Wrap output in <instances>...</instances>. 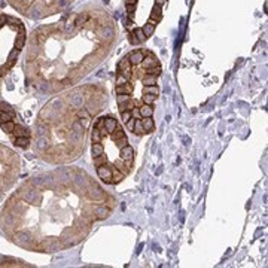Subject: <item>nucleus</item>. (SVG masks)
Masks as SVG:
<instances>
[{
    "instance_id": "nucleus-38",
    "label": "nucleus",
    "mask_w": 268,
    "mask_h": 268,
    "mask_svg": "<svg viewBox=\"0 0 268 268\" xmlns=\"http://www.w3.org/2000/svg\"><path fill=\"white\" fill-rule=\"evenodd\" d=\"M131 116H133V118H136V119L142 118V116H140V110H139V107H137V106L131 110Z\"/></svg>"
},
{
    "instance_id": "nucleus-3",
    "label": "nucleus",
    "mask_w": 268,
    "mask_h": 268,
    "mask_svg": "<svg viewBox=\"0 0 268 268\" xmlns=\"http://www.w3.org/2000/svg\"><path fill=\"white\" fill-rule=\"evenodd\" d=\"M143 58H145V54H143V51H134V52H131V54H130V57H128V60H130L131 66H137V64H142Z\"/></svg>"
},
{
    "instance_id": "nucleus-41",
    "label": "nucleus",
    "mask_w": 268,
    "mask_h": 268,
    "mask_svg": "<svg viewBox=\"0 0 268 268\" xmlns=\"http://www.w3.org/2000/svg\"><path fill=\"white\" fill-rule=\"evenodd\" d=\"M130 42H131L133 45H139V43H140V42H139V39H137L136 36H134L133 33H131V36H130Z\"/></svg>"
},
{
    "instance_id": "nucleus-31",
    "label": "nucleus",
    "mask_w": 268,
    "mask_h": 268,
    "mask_svg": "<svg viewBox=\"0 0 268 268\" xmlns=\"http://www.w3.org/2000/svg\"><path fill=\"white\" fill-rule=\"evenodd\" d=\"M155 98H157V95H152V94H145V95L142 97V101H143L145 104H152V103L155 101Z\"/></svg>"
},
{
    "instance_id": "nucleus-14",
    "label": "nucleus",
    "mask_w": 268,
    "mask_h": 268,
    "mask_svg": "<svg viewBox=\"0 0 268 268\" xmlns=\"http://www.w3.org/2000/svg\"><path fill=\"white\" fill-rule=\"evenodd\" d=\"M116 92L118 94H133V85L125 83V85H116Z\"/></svg>"
},
{
    "instance_id": "nucleus-6",
    "label": "nucleus",
    "mask_w": 268,
    "mask_h": 268,
    "mask_svg": "<svg viewBox=\"0 0 268 268\" xmlns=\"http://www.w3.org/2000/svg\"><path fill=\"white\" fill-rule=\"evenodd\" d=\"M104 128H106V131H107V134H112L116 128H118V122H116V119L115 118H112V116H106L104 118Z\"/></svg>"
},
{
    "instance_id": "nucleus-13",
    "label": "nucleus",
    "mask_w": 268,
    "mask_h": 268,
    "mask_svg": "<svg viewBox=\"0 0 268 268\" xmlns=\"http://www.w3.org/2000/svg\"><path fill=\"white\" fill-rule=\"evenodd\" d=\"M124 173H121L115 165L112 167V183H119V182H122V179H124Z\"/></svg>"
},
{
    "instance_id": "nucleus-39",
    "label": "nucleus",
    "mask_w": 268,
    "mask_h": 268,
    "mask_svg": "<svg viewBox=\"0 0 268 268\" xmlns=\"http://www.w3.org/2000/svg\"><path fill=\"white\" fill-rule=\"evenodd\" d=\"M134 11H136V5H127V12H128V15L133 18V15H134Z\"/></svg>"
},
{
    "instance_id": "nucleus-43",
    "label": "nucleus",
    "mask_w": 268,
    "mask_h": 268,
    "mask_svg": "<svg viewBox=\"0 0 268 268\" xmlns=\"http://www.w3.org/2000/svg\"><path fill=\"white\" fill-rule=\"evenodd\" d=\"M125 3H127V5H136L137 0H125Z\"/></svg>"
},
{
    "instance_id": "nucleus-44",
    "label": "nucleus",
    "mask_w": 268,
    "mask_h": 268,
    "mask_svg": "<svg viewBox=\"0 0 268 268\" xmlns=\"http://www.w3.org/2000/svg\"><path fill=\"white\" fill-rule=\"evenodd\" d=\"M5 21H6V17H0V26H3Z\"/></svg>"
},
{
    "instance_id": "nucleus-33",
    "label": "nucleus",
    "mask_w": 268,
    "mask_h": 268,
    "mask_svg": "<svg viewBox=\"0 0 268 268\" xmlns=\"http://www.w3.org/2000/svg\"><path fill=\"white\" fill-rule=\"evenodd\" d=\"M128 100H131V95L130 94H118V103L121 104V103H125V101H128Z\"/></svg>"
},
{
    "instance_id": "nucleus-1",
    "label": "nucleus",
    "mask_w": 268,
    "mask_h": 268,
    "mask_svg": "<svg viewBox=\"0 0 268 268\" xmlns=\"http://www.w3.org/2000/svg\"><path fill=\"white\" fill-rule=\"evenodd\" d=\"M97 174H98V177H100L103 182L112 183V165H109V164L100 165V167L97 168Z\"/></svg>"
},
{
    "instance_id": "nucleus-20",
    "label": "nucleus",
    "mask_w": 268,
    "mask_h": 268,
    "mask_svg": "<svg viewBox=\"0 0 268 268\" xmlns=\"http://www.w3.org/2000/svg\"><path fill=\"white\" fill-rule=\"evenodd\" d=\"M29 143H30L29 137H17V139H15V145H17L18 148H23V149H26V148L29 146Z\"/></svg>"
},
{
    "instance_id": "nucleus-19",
    "label": "nucleus",
    "mask_w": 268,
    "mask_h": 268,
    "mask_svg": "<svg viewBox=\"0 0 268 268\" xmlns=\"http://www.w3.org/2000/svg\"><path fill=\"white\" fill-rule=\"evenodd\" d=\"M142 83L146 85H157V76H151V75H145L142 79Z\"/></svg>"
},
{
    "instance_id": "nucleus-2",
    "label": "nucleus",
    "mask_w": 268,
    "mask_h": 268,
    "mask_svg": "<svg viewBox=\"0 0 268 268\" xmlns=\"http://www.w3.org/2000/svg\"><path fill=\"white\" fill-rule=\"evenodd\" d=\"M110 212H112V209L107 207V206H95V207H92L94 217H95V219H100V220L109 217V216H110Z\"/></svg>"
},
{
    "instance_id": "nucleus-30",
    "label": "nucleus",
    "mask_w": 268,
    "mask_h": 268,
    "mask_svg": "<svg viewBox=\"0 0 268 268\" xmlns=\"http://www.w3.org/2000/svg\"><path fill=\"white\" fill-rule=\"evenodd\" d=\"M133 34L139 39V42H143V40L146 39V36H145V33H143V30H142V29H134Z\"/></svg>"
},
{
    "instance_id": "nucleus-27",
    "label": "nucleus",
    "mask_w": 268,
    "mask_h": 268,
    "mask_svg": "<svg viewBox=\"0 0 268 268\" xmlns=\"http://www.w3.org/2000/svg\"><path fill=\"white\" fill-rule=\"evenodd\" d=\"M136 134H143L145 130H143V125H142V119H136V122H134V130H133Z\"/></svg>"
},
{
    "instance_id": "nucleus-36",
    "label": "nucleus",
    "mask_w": 268,
    "mask_h": 268,
    "mask_svg": "<svg viewBox=\"0 0 268 268\" xmlns=\"http://www.w3.org/2000/svg\"><path fill=\"white\" fill-rule=\"evenodd\" d=\"M134 122H136V118H133V116H131V118L125 122V124H127V128H128L130 131H133V130H134Z\"/></svg>"
},
{
    "instance_id": "nucleus-17",
    "label": "nucleus",
    "mask_w": 268,
    "mask_h": 268,
    "mask_svg": "<svg viewBox=\"0 0 268 268\" xmlns=\"http://www.w3.org/2000/svg\"><path fill=\"white\" fill-rule=\"evenodd\" d=\"M12 116H14V112L11 113V112H6V110H0V124L12 121Z\"/></svg>"
},
{
    "instance_id": "nucleus-8",
    "label": "nucleus",
    "mask_w": 268,
    "mask_h": 268,
    "mask_svg": "<svg viewBox=\"0 0 268 268\" xmlns=\"http://www.w3.org/2000/svg\"><path fill=\"white\" fill-rule=\"evenodd\" d=\"M139 110H140V116L142 118H148V116H152L154 115V107H152V104H142L140 107H139Z\"/></svg>"
},
{
    "instance_id": "nucleus-26",
    "label": "nucleus",
    "mask_w": 268,
    "mask_h": 268,
    "mask_svg": "<svg viewBox=\"0 0 268 268\" xmlns=\"http://www.w3.org/2000/svg\"><path fill=\"white\" fill-rule=\"evenodd\" d=\"M0 127H2V130L5 131V133H12L14 131V127H15V124L12 122V121H8V122H3V124H0Z\"/></svg>"
},
{
    "instance_id": "nucleus-24",
    "label": "nucleus",
    "mask_w": 268,
    "mask_h": 268,
    "mask_svg": "<svg viewBox=\"0 0 268 268\" xmlns=\"http://www.w3.org/2000/svg\"><path fill=\"white\" fill-rule=\"evenodd\" d=\"M101 154H104L103 145H101V143H94V145H92V155H94V157H98V155H101Z\"/></svg>"
},
{
    "instance_id": "nucleus-32",
    "label": "nucleus",
    "mask_w": 268,
    "mask_h": 268,
    "mask_svg": "<svg viewBox=\"0 0 268 268\" xmlns=\"http://www.w3.org/2000/svg\"><path fill=\"white\" fill-rule=\"evenodd\" d=\"M78 118H81V119H89V113H88V110L86 109H81V110H78Z\"/></svg>"
},
{
    "instance_id": "nucleus-11",
    "label": "nucleus",
    "mask_w": 268,
    "mask_h": 268,
    "mask_svg": "<svg viewBox=\"0 0 268 268\" xmlns=\"http://www.w3.org/2000/svg\"><path fill=\"white\" fill-rule=\"evenodd\" d=\"M137 104H139L137 101H134V100L131 98V100H128V101H125V103H121V104H119V110H121V112H127V110L131 112Z\"/></svg>"
},
{
    "instance_id": "nucleus-23",
    "label": "nucleus",
    "mask_w": 268,
    "mask_h": 268,
    "mask_svg": "<svg viewBox=\"0 0 268 268\" xmlns=\"http://www.w3.org/2000/svg\"><path fill=\"white\" fill-rule=\"evenodd\" d=\"M86 21H88V15H86V14H81V15H78V17H76V20H75V26H76V27H81V26H83Z\"/></svg>"
},
{
    "instance_id": "nucleus-40",
    "label": "nucleus",
    "mask_w": 268,
    "mask_h": 268,
    "mask_svg": "<svg viewBox=\"0 0 268 268\" xmlns=\"http://www.w3.org/2000/svg\"><path fill=\"white\" fill-rule=\"evenodd\" d=\"M121 116H122V121H124V122H127V121L131 118V112H130V110H127V112H121Z\"/></svg>"
},
{
    "instance_id": "nucleus-29",
    "label": "nucleus",
    "mask_w": 268,
    "mask_h": 268,
    "mask_svg": "<svg viewBox=\"0 0 268 268\" xmlns=\"http://www.w3.org/2000/svg\"><path fill=\"white\" fill-rule=\"evenodd\" d=\"M124 136H125V133L122 131V128H116V130L112 133V139H113L115 142H116V140H119V139H121V137H124Z\"/></svg>"
},
{
    "instance_id": "nucleus-10",
    "label": "nucleus",
    "mask_w": 268,
    "mask_h": 268,
    "mask_svg": "<svg viewBox=\"0 0 268 268\" xmlns=\"http://www.w3.org/2000/svg\"><path fill=\"white\" fill-rule=\"evenodd\" d=\"M17 137H29V130L26 128V127H23V125H15L14 127V131H12Z\"/></svg>"
},
{
    "instance_id": "nucleus-4",
    "label": "nucleus",
    "mask_w": 268,
    "mask_h": 268,
    "mask_svg": "<svg viewBox=\"0 0 268 268\" xmlns=\"http://www.w3.org/2000/svg\"><path fill=\"white\" fill-rule=\"evenodd\" d=\"M119 72H121V75H124V76H127V78L131 76L133 70H131V63H130L128 58H124V60L119 63Z\"/></svg>"
},
{
    "instance_id": "nucleus-9",
    "label": "nucleus",
    "mask_w": 268,
    "mask_h": 268,
    "mask_svg": "<svg viewBox=\"0 0 268 268\" xmlns=\"http://www.w3.org/2000/svg\"><path fill=\"white\" fill-rule=\"evenodd\" d=\"M121 158L122 160H133L134 158V149L131 148V146H124L122 149H121Z\"/></svg>"
},
{
    "instance_id": "nucleus-35",
    "label": "nucleus",
    "mask_w": 268,
    "mask_h": 268,
    "mask_svg": "<svg viewBox=\"0 0 268 268\" xmlns=\"http://www.w3.org/2000/svg\"><path fill=\"white\" fill-rule=\"evenodd\" d=\"M127 143H128V140H127V137L124 136V137H121L119 140H116V145H118V148L119 149H122L124 146H127Z\"/></svg>"
},
{
    "instance_id": "nucleus-22",
    "label": "nucleus",
    "mask_w": 268,
    "mask_h": 268,
    "mask_svg": "<svg viewBox=\"0 0 268 268\" xmlns=\"http://www.w3.org/2000/svg\"><path fill=\"white\" fill-rule=\"evenodd\" d=\"M143 91H145V94H152V95H158L160 94V88L157 85H146Z\"/></svg>"
},
{
    "instance_id": "nucleus-37",
    "label": "nucleus",
    "mask_w": 268,
    "mask_h": 268,
    "mask_svg": "<svg viewBox=\"0 0 268 268\" xmlns=\"http://www.w3.org/2000/svg\"><path fill=\"white\" fill-rule=\"evenodd\" d=\"M94 128H97V130H103V128H104V118H100V119L95 122Z\"/></svg>"
},
{
    "instance_id": "nucleus-42",
    "label": "nucleus",
    "mask_w": 268,
    "mask_h": 268,
    "mask_svg": "<svg viewBox=\"0 0 268 268\" xmlns=\"http://www.w3.org/2000/svg\"><path fill=\"white\" fill-rule=\"evenodd\" d=\"M165 2H167V0H155V5H157V6H163Z\"/></svg>"
},
{
    "instance_id": "nucleus-21",
    "label": "nucleus",
    "mask_w": 268,
    "mask_h": 268,
    "mask_svg": "<svg viewBox=\"0 0 268 268\" xmlns=\"http://www.w3.org/2000/svg\"><path fill=\"white\" fill-rule=\"evenodd\" d=\"M143 33H145V36L146 37H149V36H152L154 34V31H155V26L154 24H151V23H148V24H145L143 26Z\"/></svg>"
},
{
    "instance_id": "nucleus-16",
    "label": "nucleus",
    "mask_w": 268,
    "mask_h": 268,
    "mask_svg": "<svg viewBox=\"0 0 268 268\" xmlns=\"http://www.w3.org/2000/svg\"><path fill=\"white\" fill-rule=\"evenodd\" d=\"M24 40H26V34H24L23 30H21V33L18 34V37H17V40H15V49L21 51V49L24 48Z\"/></svg>"
},
{
    "instance_id": "nucleus-12",
    "label": "nucleus",
    "mask_w": 268,
    "mask_h": 268,
    "mask_svg": "<svg viewBox=\"0 0 268 268\" xmlns=\"http://www.w3.org/2000/svg\"><path fill=\"white\" fill-rule=\"evenodd\" d=\"M163 18V14H161V6H154L152 8V12H151V20L155 21V23H160Z\"/></svg>"
},
{
    "instance_id": "nucleus-7",
    "label": "nucleus",
    "mask_w": 268,
    "mask_h": 268,
    "mask_svg": "<svg viewBox=\"0 0 268 268\" xmlns=\"http://www.w3.org/2000/svg\"><path fill=\"white\" fill-rule=\"evenodd\" d=\"M142 125H143V130H145V133H151V131L155 128V122H154L152 116L142 118Z\"/></svg>"
},
{
    "instance_id": "nucleus-15",
    "label": "nucleus",
    "mask_w": 268,
    "mask_h": 268,
    "mask_svg": "<svg viewBox=\"0 0 268 268\" xmlns=\"http://www.w3.org/2000/svg\"><path fill=\"white\" fill-rule=\"evenodd\" d=\"M86 110H88V113H89V115H95V113H98V112L101 110V107H100V103H97L95 100H94V101H91V103L88 104Z\"/></svg>"
},
{
    "instance_id": "nucleus-28",
    "label": "nucleus",
    "mask_w": 268,
    "mask_h": 268,
    "mask_svg": "<svg viewBox=\"0 0 268 268\" xmlns=\"http://www.w3.org/2000/svg\"><path fill=\"white\" fill-rule=\"evenodd\" d=\"M92 142L94 143H100L101 142V139H103V136H101V133H100V130H97V128H94V131H92Z\"/></svg>"
},
{
    "instance_id": "nucleus-25",
    "label": "nucleus",
    "mask_w": 268,
    "mask_h": 268,
    "mask_svg": "<svg viewBox=\"0 0 268 268\" xmlns=\"http://www.w3.org/2000/svg\"><path fill=\"white\" fill-rule=\"evenodd\" d=\"M94 164H95V167H100V165H103V164H107V157H106L104 154H101V155H98V157H94Z\"/></svg>"
},
{
    "instance_id": "nucleus-18",
    "label": "nucleus",
    "mask_w": 268,
    "mask_h": 268,
    "mask_svg": "<svg viewBox=\"0 0 268 268\" xmlns=\"http://www.w3.org/2000/svg\"><path fill=\"white\" fill-rule=\"evenodd\" d=\"M145 75H151V76H160L161 75V67L160 66H155V67H149V69H145Z\"/></svg>"
},
{
    "instance_id": "nucleus-34",
    "label": "nucleus",
    "mask_w": 268,
    "mask_h": 268,
    "mask_svg": "<svg viewBox=\"0 0 268 268\" xmlns=\"http://www.w3.org/2000/svg\"><path fill=\"white\" fill-rule=\"evenodd\" d=\"M116 83H118V85H125V83H128V78H127V76H124V75H118V78H116Z\"/></svg>"
},
{
    "instance_id": "nucleus-5",
    "label": "nucleus",
    "mask_w": 268,
    "mask_h": 268,
    "mask_svg": "<svg viewBox=\"0 0 268 268\" xmlns=\"http://www.w3.org/2000/svg\"><path fill=\"white\" fill-rule=\"evenodd\" d=\"M142 64H143V67H145V69H149V67L160 66V61H158V58H157V57H154L151 52H148V57H146V58H143Z\"/></svg>"
}]
</instances>
